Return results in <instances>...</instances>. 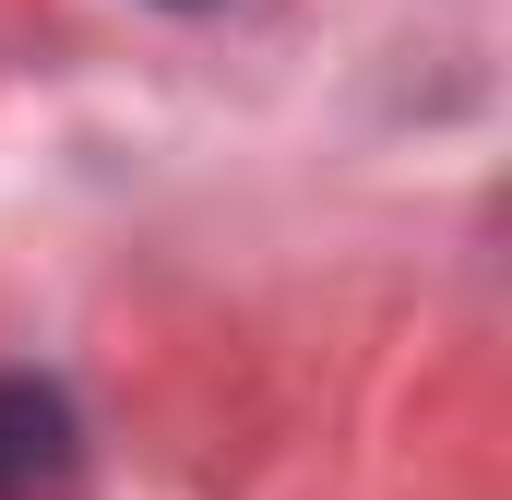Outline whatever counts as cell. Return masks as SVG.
Listing matches in <instances>:
<instances>
[{"mask_svg": "<svg viewBox=\"0 0 512 500\" xmlns=\"http://www.w3.org/2000/svg\"><path fill=\"white\" fill-rule=\"evenodd\" d=\"M72 453H84V429H72V393H60V381L0 370V500L60 489V477H72Z\"/></svg>", "mask_w": 512, "mask_h": 500, "instance_id": "obj_1", "label": "cell"}]
</instances>
